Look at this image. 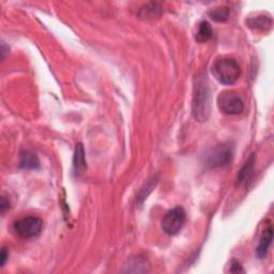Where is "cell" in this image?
I'll use <instances>...</instances> for the list:
<instances>
[{
	"label": "cell",
	"mask_w": 274,
	"mask_h": 274,
	"mask_svg": "<svg viewBox=\"0 0 274 274\" xmlns=\"http://www.w3.org/2000/svg\"><path fill=\"white\" fill-rule=\"evenodd\" d=\"M211 114V91L208 80L204 76L198 77L194 87L192 103V115L196 121L204 122Z\"/></svg>",
	"instance_id": "cell-1"
},
{
	"label": "cell",
	"mask_w": 274,
	"mask_h": 274,
	"mask_svg": "<svg viewBox=\"0 0 274 274\" xmlns=\"http://www.w3.org/2000/svg\"><path fill=\"white\" fill-rule=\"evenodd\" d=\"M211 72L219 83L234 85L241 75V68L235 59L222 58L213 63Z\"/></svg>",
	"instance_id": "cell-2"
},
{
	"label": "cell",
	"mask_w": 274,
	"mask_h": 274,
	"mask_svg": "<svg viewBox=\"0 0 274 274\" xmlns=\"http://www.w3.org/2000/svg\"><path fill=\"white\" fill-rule=\"evenodd\" d=\"M235 148L231 143L219 145L218 147L212 149L206 159V165L209 168H218L227 166L233 160Z\"/></svg>",
	"instance_id": "cell-3"
},
{
	"label": "cell",
	"mask_w": 274,
	"mask_h": 274,
	"mask_svg": "<svg viewBox=\"0 0 274 274\" xmlns=\"http://www.w3.org/2000/svg\"><path fill=\"white\" fill-rule=\"evenodd\" d=\"M186 214L182 207H176L169 210L162 220V228L165 234L175 236L180 233L185 224Z\"/></svg>",
	"instance_id": "cell-4"
},
{
	"label": "cell",
	"mask_w": 274,
	"mask_h": 274,
	"mask_svg": "<svg viewBox=\"0 0 274 274\" xmlns=\"http://www.w3.org/2000/svg\"><path fill=\"white\" fill-rule=\"evenodd\" d=\"M43 222L37 217H26L14 223V233L22 239H31L39 236L42 231Z\"/></svg>",
	"instance_id": "cell-5"
},
{
	"label": "cell",
	"mask_w": 274,
	"mask_h": 274,
	"mask_svg": "<svg viewBox=\"0 0 274 274\" xmlns=\"http://www.w3.org/2000/svg\"><path fill=\"white\" fill-rule=\"evenodd\" d=\"M218 106L226 115H239L244 109V102L237 93L224 91L218 98Z\"/></svg>",
	"instance_id": "cell-6"
},
{
	"label": "cell",
	"mask_w": 274,
	"mask_h": 274,
	"mask_svg": "<svg viewBox=\"0 0 274 274\" xmlns=\"http://www.w3.org/2000/svg\"><path fill=\"white\" fill-rule=\"evenodd\" d=\"M272 239H273V227L271 225V223H269L268 227H265V229L263 230L259 244L256 248V256L258 257L259 259L265 258V256L268 255L269 247L272 243Z\"/></svg>",
	"instance_id": "cell-7"
},
{
	"label": "cell",
	"mask_w": 274,
	"mask_h": 274,
	"mask_svg": "<svg viewBox=\"0 0 274 274\" xmlns=\"http://www.w3.org/2000/svg\"><path fill=\"white\" fill-rule=\"evenodd\" d=\"M87 168L85 158V149L83 144H77L73 157V171L75 177H81Z\"/></svg>",
	"instance_id": "cell-8"
},
{
	"label": "cell",
	"mask_w": 274,
	"mask_h": 274,
	"mask_svg": "<svg viewBox=\"0 0 274 274\" xmlns=\"http://www.w3.org/2000/svg\"><path fill=\"white\" fill-rule=\"evenodd\" d=\"M255 162H256V156L253 153L252 156L247 159V161L245 162L244 166L239 170V174L237 176V185L243 184L245 183L248 179H250L253 170H254V166H255Z\"/></svg>",
	"instance_id": "cell-9"
},
{
	"label": "cell",
	"mask_w": 274,
	"mask_h": 274,
	"mask_svg": "<svg viewBox=\"0 0 274 274\" xmlns=\"http://www.w3.org/2000/svg\"><path fill=\"white\" fill-rule=\"evenodd\" d=\"M21 167L25 169H37L40 167V162L36 153L25 150L21 153Z\"/></svg>",
	"instance_id": "cell-10"
},
{
	"label": "cell",
	"mask_w": 274,
	"mask_h": 274,
	"mask_svg": "<svg viewBox=\"0 0 274 274\" xmlns=\"http://www.w3.org/2000/svg\"><path fill=\"white\" fill-rule=\"evenodd\" d=\"M247 24L250 27L256 28L258 30H268L272 27V19L270 16L260 15L257 17H252L247 21Z\"/></svg>",
	"instance_id": "cell-11"
},
{
	"label": "cell",
	"mask_w": 274,
	"mask_h": 274,
	"mask_svg": "<svg viewBox=\"0 0 274 274\" xmlns=\"http://www.w3.org/2000/svg\"><path fill=\"white\" fill-rule=\"evenodd\" d=\"M161 13H162L161 6L157 3H151L143 7L141 9L139 15L142 17V19L149 20V19H154V17L160 16Z\"/></svg>",
	"instance_id": "cell-12"
},
{
	"label": "cell",
	"mask_w": 274,
	"mask_h": 274,
	"mask_svg": "<svg viewBox=\"0 0 274 274\" xmlns=\"http://www.w3.org/2000/svg\"><path fill=\"white\" fill-rule=\"evenodd\" d=\"M213 36V31L211 25L208 22H201L198 26V30L195 34V40L199 43H203L209 41Z\"/></svg>",
	"instance_id": "cell-13"
},
{
	"label": "cell",
	"mask_w": 274,
	"mask_h": 274,
	"mask_svg": "<svg viewBox=\"0 0 274 274\" xmlns=\"http://www.w3.org/2000/svg\"><path fill=\"white\" fill-rule=\"evenodd\" d=\"M209 15L211 19L216 22H219V23L226 22L229 17V9L226 7L213 9L212 11L209 12Z\"/></svg>",
	"instance_id": "cell-14"
},
{
	"label": "cell",
	"mask_w": 274,
	"mask_h": 274,
	"mask_svg": "<svg viewBox=\"0 0 274 274\" xmlns=\"http://www.w3.org/2000/svg\"><path fill=\"white\" fill-rule=\"evenodd\" d=\"M230 272H233V273H240V272H244L243 268H242V265L241 263H240L239 261L237 260H233L231 261V264H230Z\"/></svg>",
	"instance_id": "cell-15"
},
{
	"label": "cell",
	"mask_w": 274,
	"mask_h": 274,
	"mask_svg": "<svg viewBox=\"0 0 274 274\" xmlns=\"http://www.w3.org/2000/svg\"><path fill=\"white\" fill-rule=\"evenodd\" d=\"M9 208H10V201H9L5 196H3L2 201H0V211H2L3 216L6 213L7 210H9Z\"/></svg>",
	"instance_id": "cell-16"
},
{
	"label": "cell",
	"mask_w": 274,
	"mask_h": 274,
	"mask_svg": "<svg viewBox=\"0 0 274 274\" xmlns=\"http://www.w3.org/2000/svg\"><path fill=\"white\" fill-rule=\"evenodd\" d=\"M8 257H9V252L6 247H4L2 250V254H0V264H2V267H4V265L6 264Z\"/></svg>",
	"instance_id": "cell-17"
}]
</instances>
